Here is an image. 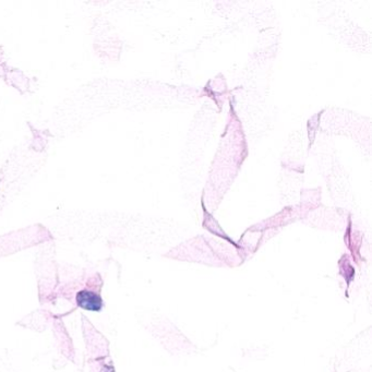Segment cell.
I'll return each instance as SVG.
<instances>
[{
	"label": "cell",
	"instance_id": "obj_1",
	"mask_svg": "<svg viewBox=\"0 0 372 372\" xmlns=\"http://www.w3.org/2000/svg\"><path fill=\"white\" fill-rule=\"evenodd\" d=\"M76 304L86 311H101L103 308V300L101 296L90 290H81L76 294Z\"/></svg>",
	"mask_w": 372,
	"mask_h": 372
},
{
	"label": "cell",
	"instance_id": "obj_2",
	"mask_svg": "<svg viewBox=\"0 0 372 372\" xmlns=\"http://www.w3.org/2000/svg\"><path fill=\"white\" fill-rule=\"evenodd\" d=\"M101 372H114V368L111 366H105Z\"/></svg>",
	"mask_w": 372,
	"mask_h": 372
}]
</instances>
